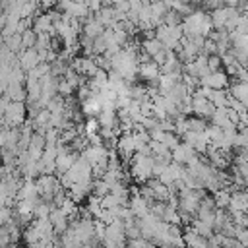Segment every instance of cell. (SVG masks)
<instances>
[{"mask_svg": "<svg viewBox=\"0 0 248 248\" xmlns=\"http://www.w3.org/2000/svg\"><path fill=\"white\" fill-rule=\"evenodd\" d=\"M182 29H184V35L186 37H194V35L209 37L215 27H213V21H211V14H207L202 8H196L190 16L184 17Z\"/></svg>", "mask_w": 248, "mask_h": 248, "instance_id": "cell-1", "label": "cell"}, {"mask_svg": "<svg viewBox=\"0 0 248 248\" xmlns=\"http://www.w3.org/2000/svg\"><path fill=\"white\" fill-rule=\"evenodd\" d=\"M153 167H155V159L153 157H147V155H141V153H136L130 161V176L134 182H140V184H145L149 178H153Z\"/></svg>", "mask_w": 248, "mask_h": 248, "instance_id": "cell-2", "label": "cell"}, {"mask_svg": "<svg viewBox=\"0 0 248 248\" xmlns=\"http://www.w3.org/2000/svg\"><path fill=\"white\" fill-rule=\"evenodd\" d=\"M155 37L165 45V48L169 50H178L180 45H182V39L186 37L184 35V29L182 25H159L155 29Z\"/></svg>", "mask_w": 248, "mask_h": 248, "instance_id": "cell-3", "label": "cell"}, {"mask_svg": "<svg viewBox=\"0 0 248 248\" xmlns=\"http://www.w3.org/2000/svg\"><path fill=\"white\" fill-rule=\"evenodd\" d=\"M27 103L23 101H12L10 107L6 108V112L2 114V122L4 126H10V128H17L21 124H25L27 120Z\"/></svg>", "mask_w": 248, "mask_h": 248, "instance_id": "cell-4", "label": "cell"}, {"mask_svg": "<svg viewBox=\"0 0 248 248\" xmlns=\"http://www.w3.org/2000/svg\"><path fill=\"white\" fill-rule=\"evenodd\" d=\"M37 192L43 200H54V196L62 190V182L56 174H41L37 180Z\"/></svg>", "mask_w": 248, "mask_h": 248, "instance_id": "cell-5", "label": "cell"}, {"mask_svg": "<svg viewBox=\"0 0 248 248\" xmlns=\"http://www.w3.org/2000/svg\"><path fill=\"white\" fill-rule=\"evenodd\" d=\"M182 141L184 143H188L190 147H194L200 155H205L207 153V149H209V136L205 134V132H186L184 136H182Z\"/></svg>", "mask_w": 248, "mask_h": 248, "instance_id": "cell-6", "label": "cell"}, {"mask_svg": "<svg viewBox=\"0 0 248 248\" xmlns=\"http://www.w3.org/2000/svg\"><path fill=\"white\" fill-rule=\"evenodd\" d=\"M200 85H203V87H211V89H229V87H231L229 74H227L225 70L211 72V74H207L205 78L200 79Z\"/></svg>", "mask_w": 248, "mask_h": 248, "instance_id": "cell-7", "label": "cell"}, {"mask_svg": "<svg viewBox=\"0 0 248 248\" xmlns=\"http://www.w3.org/2000/svg\"><path fill=\"white\" fill-rule=\"evenodd\" d=\"M215 112V105L207 97H192V114L209 120Z\"/></svg>", "mask_w": 248, "mask_h": 248, "instance_id": "cell-8", "label": "cell"}, {"mask_svg": "<svg viewBox=\"0 0 248 248\" xmlns=\"http://www.w3.org/2000/svg\"><path fill=\"white\" fill-rule=\"evenodd\" d=\"M17 60H19V66L25 72H31L33 68H37L41 64V56H39V50L37 48H23L17 54Z\"/></svg>", "mask_w": 248, "mask_h": 248, "instance_id": "cell-9", "label": "cell"}, {"mask_svg": "<svg viewBox=\"0 0 248 248\" xmlns=\"http://www.w3.org/2000/svg\"><path fill=\"white\" fill-rule=\"evenodd\" d=\"M48 219H50V223H52L56 234H64V232L68 231V227H70V217H68V213L62 211L60 207H54V209L50 211Z\"/></svg>", "mask_w": 248, "mask_h": 248, "instance_id": "cell-10", "label": "cell"}, {"mask_svg": "<svg viewBox=\"0 0 248 248\" xmlns=\"http://www.w3.org/2000/svg\"><path fill=\"white\" fill-rule=\"evenodd\" d=\"M196 155H198V151H196L194 147H190L188 143H184V141L172 149V161H176V163H180V165H184V167H186Z\"/></svg>", "mask_w": 248, "mask_h": 248, "instance_id": "cell-11", "label": "cell"}, {"mask_svg": "<svg viewBox=\"0 0 248 248\" xmlns=\"http://www.w3.org/2000/svg\"><path fill=\"white\" fill-rule=\"evenodd\" d=\"M184 244H186V248H207L209 238L202 236L192 227H184Z\"/></svg>", "mask_w": 248, "mask_h": 248, "instance_id": "cell-12", "label": "cell"}, {"mask_svg": "<svg viewBox=\"0 0 248 248\" xmlns=\"http://www.w3.org/2000/svg\"><path fill=\"white\" fill-rule=\"evenodd\" d=\"M105 31H107V27H105V25H103L95 16L87 17V19L83 21V27H81V33H83V35H87V37H91V39L101 37Z\"/></svg>", "mask_w": 248, "mask_h": 248, "instance_id": "cell-13", "label": "cell"}, {"mask_svg": "<svg viewBox=\"0 0 248 248\" xmlns=\"http://www.w3.org/2000/svg\"><path fill=\"white\" fill-rule=\"evenodd\" d=\"M95 17L108 29V27H114L116 25V21H118V16H116V10H114V6H103L97 14H95Z\"/></svg>", "mask_w": 248, "mask_h": 248, "instance_id": "cell-14", "label": "cell"}, {"mask_svg": "<svg viewBox=\"0 0 248 248\" xmlns=\"http://www.w3.org/2000/svg\"><path fill=\"white\" fill-rule=\"evenodd\" d=\"M140 46H141V50L145 52V54H149L151 58H155L157 54H161L163 50H165V45L157 39V37H151V39H143L141 43H140Z\"/></svg>", "mask_w": 248, "mask_h": 248, "instance_id": "cell-15", "label": "cell"}, {"mask_svg": "<svg viewBox=\"0 0 248 248\" xmlns=\"http://www.w3.org/2000/svg\"><path fill=\"white\" fill-rule=\"evenodd\" d=\"M207 99L215 105V108H217V107H229V103H231V93H229V89H211V87H209Z\"/></svg>", "mask_w": 248, "mask_h": 248, "instance_id": "cell-16", "label": "cell"}, {"mask_svg": "<svg viewBox=\"0 0 248 248\" xmlns=\"http://www.w3.org/2000/svg\"><path fill=\"white\" fill-rule=\"evenodd\" d=\"M229 93L236 101H240V103H244L248 107V81H234V83H231Z\"/></svg>", "mask_w": 248, "mask_h": 248, "instance_id": "cell-17", "label": "cell"}, {"mask_svg": "<svg viewBox=\"0 0 248 248\" xmlns=\"http://www.w3.org/2000/svg\"><path fill=\"white\" fill-rule=\"evenodd\" d=\"M196 232H200L202 236H205V238H209V236H213L215 234V231H213V225L211 223H207V221H202V219H194L192 221V225H190Z\"/></svg>", "mask_w": 248, "mask_h": 248, "instance_id": "cell-18", "label": "cell"}, {"mask_svg": "<svg viewBox=\"0 0 248 248\" xmlns=\"http://www.w3.org/2000/svg\"><path fill=\"white\" fill-rule=\"evenodd\" d=\"M110 192V184L105 178H93V196L105 198Z\"/></svg>", "mask_w": 248, "mask_h": 248, "instance_id": "cell-19", "label": "cell"}, {"mask_svg": "<svg viewBox=\"0 0 248 248\" xmlns=\"http://www.w3.org/2000/svg\"><path fill=\"white\" fill-rule=\"evenodd\" d=\"M159 141H163L169 149H174L176 145H180L182 143V138L176 134V132H163V136H161V140Z\"/></svg>", "mask_w": 248, "mask_h": 248, "instance_id": "cell-20", "label": "cell"}, {"mask_svg": "<svg viewBox=\"0 0 248 248\" xmlns=\"http://www.w3.org/2000/svg\"><path fill=\"white\" fill-rule=\"evenodd\" d=\"M101 205H103V209L112 211V209H116V207H118V205H122V203H120V200H118L112 192H108L105 198H101Z\"/></svg>", "mask_w": 248, "mask_h": 248, "instance_id": "cell-21", "label": "cell"}, {"mask_svg": "<svg viewBox=\"0 0 248 248\" xmlns=\"http://www.w3.org/2000/svg\"><path fill=\"white\" fill-rule=\"evenodd\" d=\"M182 21H184V17L178 12H174V10H169L165 14V19H163L165 25H182Z\"/></svg>", "mask_w": 248, "mask_h": 248, "instance_id": "cell-22", "label": "cell"}, {"mask_svg": "<svg viewBox=\"0 0 248 248\" xmlns=\"http://www.w3.org/2000/svg\"><path fill=\"white\" fill-rule=\"evenodd\" d=\"M223 68V58H221V54H211L209 56V70L211 72H217V70H221Z\"/></svg>", "mask_w": 248, "mask_h": 248, "instance_id": "cell-23", "label": "cell"}, {"mask_svg": "<svg viewBox=\"0 0 248 248\" xmlns=\"http://www.w3.org/2000/svg\"><path fill=\"white\" fill-rule=\"evenodd\" d=\"M238 10L242 14H248V0H238Z\"/></svg>", "mask_w": 248, "mask_h": 248, "instance_id": "cell-24", "label": "cell"}, {"mask_svg": "<svg viewBox=\"0 0 248 248\" xmlns=\"http://www.w3.org/2000/svg\"><path fill=\"white\" fill-rule=\"evenodd\" d=\"M159 248H182V246H172V244H165V246H159Z\"/></svg>", "mask_w": 248, "mask_h": 248, "instance_id": "cell-25", "label": "cell"}, {"mask_svg": "<svg viewBox=\"0 0 248 248\" xmlns=\"http://www.w3.org/2000/svg\"><path fill=\"white\" fill-rule=\"evenodd\" d=\"M180 2H188V4H194L196 0H180Z\"/></svg>", "mask_w": 248, "mask_h": 248, "instance_id": "cell-26", "label": "cell"}, {"mask_svg": "<svg viewBox=\"0 0 248 248\" xmlns=\"http://www.w3.org/2000/svg\"><path fill=\"white\" fill-rule=\"evenodd\" d=\"M244 68H246V72H248V62H246V64H244Z\"/></svg>", "mask_w": 248, "mask_h": 248, "instance_id": "cell-27", "label": "cell"}]
</instances>
